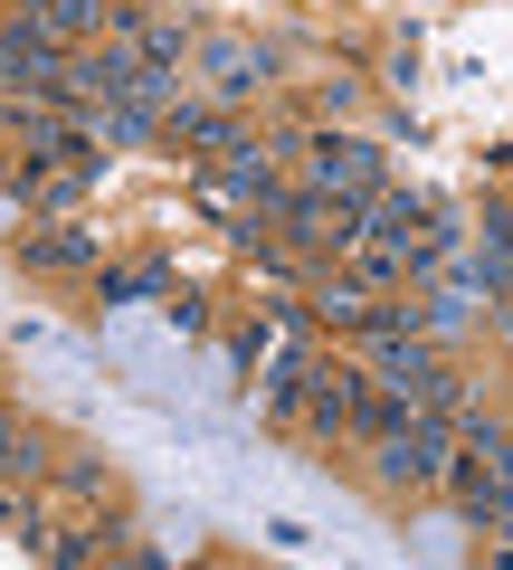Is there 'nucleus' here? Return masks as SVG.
<instances>
[{
    "label": "nucleus",
    "instance_id": "obj_1",
    "mask_svg": "<svg viewBox=\"0 0 513 570\" xmlns=\"http://www.w3.org/2000/svg\"><path fill=\"white\" fill-rule=\"evenodd\" d=\"M276 238H286L295 257H343L352 247V200H333V190H286V200H276Z\"/></svg>",
    "mask_w": 513,
    "mask_h": 570
},
{
    "label": "nucleus",
    "instance_id": "obj_2",
    "mask_svg": "<svg viewBox=\"0 0 513 570\" xmlns=\"http://www.w3.org/2000/svg\"><path fill=\"white\" fill-rule=\"evenodd\" d=\"M381 181H391V153H381V142H362V134H324V142H314V181H305V190L371 200Z\"/></svg>",
    "mask_w": 513,
    "mask_h": 570
},
{
    "label": "nucleus",
    "instance_id": "obj_3",
    "mask_svg": "<svg viewBox=\"0 0 513 570\" xmlns=\"http://www.w3.org/2000/svg\"><path fill=\"white\" fill-rule=\"evenodd\" d=\"M200 77H209V96H219V105H247L257 86L276 77V58L257 39H238V29H200Z\"/></svg>",
    "mask_w": 513,
    "mask_h": 570
},
{
    "label": "nucleus",
    "instance_id": "obj_4",
    "mask_svg": "<svg viewBox=\"0 0 513 570\" xmlns=\"http://www.w3.org/2000/svg\"><path fill=\"white\" fill-rule=\"evenodd\" d=\"M181 39H190V20L134 10V0H115V20H105V48H124V58H144V67H181Z\"/></svg>",
    "mask_w": 513,
    "mask_h": 570
},
{
    "label": "nucleus",
    "instance_id": "obj_5",
    "mask_svg": "<svg viewBox=\"0 0 513 570\" xmlns=\"http://www.w3.org/2000/svg\"><path fill=\"white\" fill-rule=\"evenodd\" d=\"M305 314H314L324 333H362V324H381V314H391V295H381V285H362V276L343 266V276H324V285L305 295Z\"/></svg>",
    "mask_w": 513,
    "mask_h": 570
},
{
    "label": "nucleus",
    "instance_id": "obj_6",
    "mask_svg": "<svg viewBox=\"0 0 513 570\" xmlns=\"http://www.w3.org/2000/svg\"><path fill=\"white\" fill-rule=\"evenodd\" d=\"M352 409H362V371L314 362V381H305V428H314V438H352Z\"/></svg>",
    "mask_w": 513,
    "mask_h": 570
},
{
    "label": "nucleus",
    "instance_id": "obj_7",
    "mask_svg": "<svg viewBox=\"0 0 513 570\" xmlns=\"http://www.w3.org/2000/svg\"><path fill=\"white\" fill-rule=\"evenodd\" d=\"M96 257H105L96 228H20V266H39V276H86Z\"/></svg>",
    "mask_w": 513,
    "mask_h": 570
},
{
    "label": "nucleus",
    "instance_id": "obj_8",
    "mask_svg": "<svg viewBox=\"0 0 513 570\" xmlns=\"http://www.w3.org/2000/svg\"><path fill=\"white\" fill-rule=\"evenodd\" d=\"M29 20H39L58 48H96L105 20H115V0H29Z\"/></svg>",
    "mask_w": 513,
    "mask_h": 570
},
{
    "label": "nucleus",
    "instance_id": "obj_9",
    "mask_svg": "<svg viewBox=\"0 0 513 570\" xmlns=\"http://www.w3.org/2000/svg\"><path fill=\"white\" fill-rule=\"evenodd\" d=\"M96 295H105V305H162V295H171V257H124V266H96Z\"/></svg>",
    "mask_w": 513,
    "mask_h": 570
},
{
    "label": "nucleus",
    "instance_id": "obj_10",
    "mask_svg": "<svg viewBox=\"0 0 513 570\" xmlns=\"http://www.w3.org/2000/svg\"><path fill=\"white\" fill-rule=\"evenodd\" d=\"M162 134H181V142H200L209 163H228V153H238V142H247L238 124H228V105H190V96L171 105V124H162Z\"/></svg>",
    "mask_w": 513,
    "mask_h": 570
},
{
    "label": "nucleus",
    "instance_id": "obj_11",
    "mask_svg": "<svg viewBox=\"0 0 513 570\" xmlns=\"http://www.w3.org/2000/svg\"><path fill=\"white\" fill-rule=\"evenodd\" d=\"M0 475H39V438H29L10 409H0Z\"/></svg>",
    "mask_w": 513,
    "mask_h": 570
}]
</instances>
